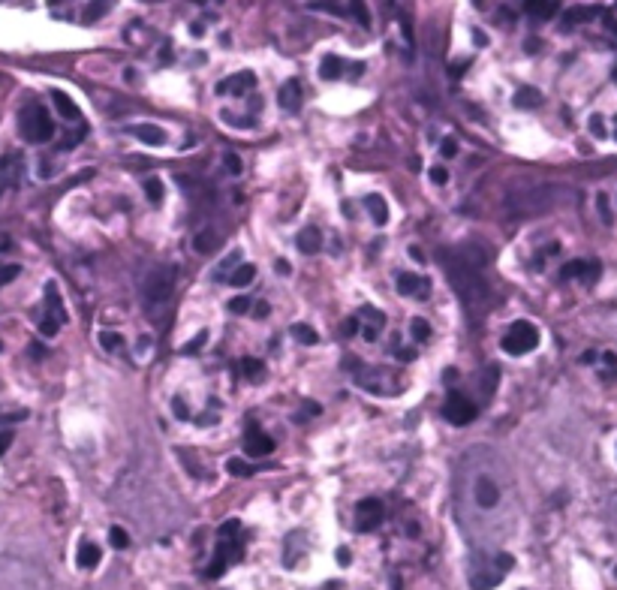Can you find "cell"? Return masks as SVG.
<instances>
[{
    "label": "cell",
    "mask_w": 617,
    "mask_h": 590,
    "mask_svg": "<svg viewBox=\"0 0 617 590\" xmlns=\"http://www.w3.org/2000/svg\"><path fill=\"white\" fill-rule=\"evenodd\" d=\"M16 157H4L0 160V196H4L7 190H10V184H13V175H16Z\"/></svg>",
    "instance_id": "4316f807"
},
{
    "label": "cell",
    "mask_w": 617,
    "mask_h": 590,
    "mask_svg": "<svg viewBox=\"0 0 617 590\" xmlns=\"http://www.w3.org/2000/svg\"><path fill=\"white\" fill-rule=\"evenodd\" d=\"M431 181H434V184H446V181H449L446 169H443V166H434V169H431Z\"/></svg>",
    "instance_id": "ee69618b"
},
{
    "label": "cell",
    "mask_w": 617,
    "mask_h": 590,
    "mask_svg": "<svg viewBox=\"0 0 617 590\" xmlns=\"http://www.w3.org/2000/svg\"><path fill=\"white\" fill-rule=\"evenodd\" d=\"M241 374L250 377V380H259V377L265 374V368H262L259 359H244V362H241Z\"/></svg>",
    "instance_id": "1f68e13d"
},
{
    "label": "cell",
    "mask_w": 617,
    "mask_h": 590,
    "mask_svg": "<svg viewBox=\"0 0 617 590\" xmlns=\"http://www.w3.org/2000/svg\"><path fill=\"white\" fill-rule=\"evenodd\" d=\"M247 308H250V299H244V295H238V299L229 302V311H232V314H247Z\"/></svg>",
    "instance_id": "ab89813d"
},
{
    "label": "cell",
    "mask_w": 617,
    "mask_h": 590,
    "mask_svg": "<svg viewBox=\"0 0 617 590\" xmlns=\"http://www.w3.org/2000/svg\"><path fill=\"white\" fill-rule=\"evenodd\" d=\"M172 413H175L178 419H190V410L184 407V401H181V398H175V401H172Z\"/></svg>",
    "instance_id": "7bdbcfd3"
},
{
    "label": "cell",
    "mask_w": 617,
    "mask_h": 590,
    "mask_svg": "<svg viewBox=\"0 0 617 590\" xmlns=\"http://www.w3.org/2000/svg\"><path fill=\"white\" fill-rule=\"evenodd\" d=\"M539 103H542V97H539L533 88L518 91V97H515V106H518V109H524V106H539Z\"/></svg>",
    "instance_id": "d6a6232c"
},
{
    "label": "cell",
    "mask_w": 617,
    "mask_h": 590,
    "mask_svg": "<svg viewBox=\"0 0 617 590\" xmlns=\"http://www.w3.org/2000/svg\"><path fill=\"white\" fill-rule=\"evenodd\" d=\"M443 268L449 274L452 289L458 292V299L476 314L488 308L491 299V286H488V253L476 244H461L455 250L443 253Z\"/></svg>",
    "instance_id": "7a4b0ae2"
},
{
    "label": "cell",
    "mask_w": 617,
    "mask_h": 590,
    "mask_svg": "<svg viewBox=\"0 0 617 590\" xmlns=\"http://www.w3.org/2000/svg\"><path fill=\"white\" fill-rule=\"evenodd\" d=\"M301 100H304V94H301V82H298V79H289V82L280 88V97H277L280 109H286V112H298V109H301Z\"/></svg>",
    "instance_id": "d6986e66"
},
{
    "label": "cell",
    "mask_w": 617,
    "mask_h": 590,
    "mask_svg": "<svg viewBox=\"0 0 617 590\" xmlns=\"http://www.w3.org/2000/svg\"><path fill=\"white\" fill-rule=\"evenodd\" d=\"M109 539H112V545H115V548H127V545H130V536H127L121 527H112Z\"/></svg>",
    "instance_id": "74e56055"
},
{
    "label": "cell",
    "mask_w": 617,
    "mask_h": 590,
    "mask_svg": "<svg viewBox=\"0 0 617 590\" xmlns=\"http://www.w3.org/2000/svg\"><path fill=\"white\" fill-rule=\"evenodd\" d=\"M599 274H602V268H599V262H593V259H575V262H566L563 271H560L563 280H581L584 286L596 283Z\"/></svg>",
    "instance_id": "4fadbf2b"
},
{
    "label": "cell",
    "mask_w": 617,
    "mask_h": 590,
    "mask_svg": "<svg viewBox=\"0 0 617 590\" xmlns=\"http://www.w3.org/2000/svg\"><path fill=\"white\" fill-rule=\"evenodd\" d=\"M608 518L617 527V494H611V500H608Z\"/></svg>",
    "instance_id": "f6af8a7d"
},
{
    "label": "cell",
    "mask_w": 617,
    "mask_h": 590,
    "mask_svg": "<svg viewBox=\"0 0 617 590\" xmlns=\"http://www.w3.org/2000/svg\"><path fill=\"white\" fill-rule=\"evenodd\" d=\"M0 590H52V578L28 557L0 554Z\"/></svg>",
    "instance_id": "3957f363"
},
{
    "label": "cell",
    "mask_w": 617,
    "mask_h": 590,
    "mask_svg": "<svg viewBox=\"0 0 617 590\" xmlns=\"http://www.w3.org/2000/svg\"><path fill=\"white\" fill-rule=\"evenodd\" d=\"M410 335H413V338H416L419 344H425V341L431 338V326H428V323H425L422 317H416V320L410 323Z\"/></svg>",
    "instance_id": "4dcf8cb0"
},
{
    "label": "cell",
    "mask_w": 617,
    "mask_h": 590,
    "mask_svg": "<svg viewBox=\"0 0 617 590\" xmlns=\"http://www.w3.org/2000/svg\"><path fill=\"white\" fill-rule=\"evenodd\" d=\"M202 344H205V332H202V335H199V338H196L193 344H187V347H184V353H196V350H199Z\"/></svg>",
    "instance_id": "bcb514c9"
},
{
    "label": "cell",
    "mask_w": 617,
    "mask_h": 590,
    "mask_svg": "<svg viewBox=\"0 0 617 590\" xmlns=\"http://www.w3.org/2000/svg\"><path fill=\"white\" fill-rule=\"evenodd\" d=\"M256 317H259V320H262V317H268V305H265V302H259V305H256Z\"/></svg>",
    "instance_id": "c3c4849f"
},
{
    "label": "cell",
    "mask_w": 617,
    "mask_h": 590,
    "mask_svg": "<svg viewBox=\"0 0 617 590\" xmlns=\"http://www.w3.org/2000/svg\"><path fill=\"white\" fill-rule=\"evenodd\" d=\"M127 133H130L133 139H139L142 145H151V148H160V145H166V142H169L166 130H163V127H157V124H130V127H127Z\"/></svg>",
    "instance_id": "e0dca14e"
},
{
    "label": "cell",
    "mask_w": 617,
    "mask_h": 590,
    "mask_svg": "<svg viewBox=\"0 0 617 590\" xmlns=\"http://www.w3.org/2000/svg\"><path fill=\"white\" fill-rule=\"evenodd\" d=\"M320 76H323L326 82H332V79H344V61L335 58V55H326V58H323V67H320Z\"/></svg>",
    "instance_id": "cb8c5ba5"
},
{
    "label": "cell",
    "mask_w": 617,
    "mask_h": 590,
    "mask_svg": "<svg viewBox=\"0 0 617 590\" xmlns=\"http://www.w3.org/2000/svg\"><path fill=\"white\" fill-rule=\"evenodd\" d=\"M64 326H67L64 299H61V292H58V283H55V280H49V283H46V295H43V320H40V335H43V338H55Z\"/></svg>",
    "instance_id": "ba28073f"
},
{
    "label": "cell",
    "mask_w": 617,
    "mask_h": 590,
    "mask_svg": "<svg viewBox=\"0 0 617 590\" xmlns=\"http://www.w3.org/2000/svg\"><path fill=\"white\" fill-rule=\"evenodd\" d=\"M455 518L479 548L509 536L515 524V479L491 446H470L461 455L455 467Z\"/></svg>",
    "instance_id": "6da1fadb"
},
{
    "label": "cell",
    "mask_w": 617,
    "mask_h": 590,
    "mask_svg": "<svg viewBox=\"0 0 617 590\" xmlns=\"http://www.w3.org/2000/svg\"><path fill=\"white\" fill-rule=\"evenodd\" d=\"M253 85H256V76L244 70V73H238V76L223 79V82L217 85V94H223V97H244V94L253 91Z\"/></svg>",
    "instance_id": "2e32d148"
},
{
    "label": "cell",
    "mask_w": 617,
    "mask_h": 590,
    "mask_svg": "<svg viewBox=\"0 0 617 590\" xmlns=\"http://www.w3.org/2000/svg\"><path fill=\"white\" fill-rule=\"evenodd\" d=\"M19 265H13V262H0V286H7L10 280H16L19 277Z\"/></svg>",
    "instance_id": "d590c367"
},
{
    "label": "cell",
    "mask_w": 617,
    "mask_h": 590,
    "mask_svg": "<svg viewBox=\"0 0 617 590\" xmlns=\"http://www.w3.org/2000/svg\"><path fill=\"white\" fill-rule=\"evenodd\" d=\"M226 172H229V175H241V157L226 154Z\"/></svg>",
    "instance_id": "60d3db41"
},
{
    "label": "cell",
    "mask_w": 617,
    "mask_h": 590,
    "mask_svg": "<svg viewBox=\"0 0 617 590\" xmlns=\"http://www.w3.org/2000/svg\"><path fill=\"white\" fill-rule=\"evenodd\" d=\"M614 79H617V73H614Z\"/></svg>",
    "instance_id": "f5cc1de1"
},
{
    "label": "cell",
    "mask_w": 617,
    "mask_h": 590,
    "mask_svg": "<svg viewBox=\"0 0 617 590\" xmlns=\"http://www.w3.org/2000/svg\"><path fill=\"white\" fill-rule=\"evenodd\" d=\"M238 265H241V253L235 250V253H229V259L214 271V280H226V271H229V268H238Z\"/></svg>",
    "instance_id": "836d02e7"
},
{
    "label": "cell",
    "mask_w": 617,
    "mask_h": 590,
    "mask_svg": "<svg viewBox=\"0 0 617 590\" xmlns=\"http://www.w3.org/2000/svg\"><path fill=\"white\" fill-rule=\"evenodd\" d=\"M359 332H362V338L368 341V344H374L377 338H380V332H383V326H386V314L383 311H377V308H371V305H365V308H359Z\"/></svg>",
    "instance_id": "5bb4252c"
},
{
    "label": "cell",
    "mask_w": 617,
    "mask_h": 590,
    "mask_svg": "<svg viewBox=\"0 0 617 590\" xmlns=\"http://www.w3.org/2000/svg\"><path fill=\"white\" fill-rule=\"evenodd\" d=\"M274 449V440L268 434H262L259 428H247L244 431V455L250 458H262Z\"/></svg>",
    "instance_id": "ac0fdd59"
},
{
    "label": "cell",
    "mask_w": 617,
    "mask_h": 590,
    "mask_svg": "<svg viewBox=\"0 0 617 590\" xmlns=\"http://www.w3.org/2000/svg\"><path fill=\"white\" fill-rule=\"evenodd\" d=\"M440 151H443V157H455L458 154V142L455 139H443Z\"/></svg>",
    "instance_id": "b9f144b4"
},
{
    "label": "cell",
    "mask_w": 617,
    "mask_h": 590,
    "mask_svg": "<svg viewBox=\"0 0 617 590\" xmlns=\"http://www.w3.org/2000/svg\"><path fill=\"white\" fill-rule=\"evenodd\" d=\"M19 133L31 145H43L55 136V121H52V115L46 112L43 103H28L19 112Z\"/></svg>",
    "instance_id": "52a82bcc"
},
{
    "label": "cell",
    "mask_w": 617,
    "mask_h": 590,
    "mask_svg": "<svg viewBox=\"0 0 617 590\" xmlns=\"http://www.w3.org/2000/svg\"><path fill=\"white\" fill-rule=\"evenodd\" d=\"M524 10H527V16H536V19H551L560 7H557V4H551V0H530V4H527Z\"/></svg>",
    "instance_id": "d4e9b609"
},
{
    "label": "cell",
    "mask_w": 617,
    "mask_h": 590,
    "mask_svg": "<svg viewBox=\"0 0 617 590\" xmlns=\"http://www.w3.org/2000/svg\"><path fill=\"white\" fill-rule=\"evenodd\" d=\"M443 416H446V422H452V425H470V422L479 416V404L470 401L467 395L455 392V395L446 398V404H443Z\"/></svg>",
    "instance_id": "8fae6325"
},
{
    "label": "cell",
    "mask_w": 617,
    "mask_h": 590,
    "mask_svg": "<svg viewBox=\"0 0 617 590\" xmlns=\"http://www.w3.org/2000/svg\"><path fill=\"white\" fill-rule=\"evenodd\" d=\"M13 440H16L13 428H0V455H7V449L13 446Z\"/></svg>",
    "instance_id": "f35d334b"
},
{
    "label": "cell",
    "mask_w": 617,
    "mask_h": 590,
    "mask_svg": "<svg viewBox=\"0 0 617 590\" xmlns=\"http://www.w3.org/2000/svg\"><path fill=\"white\" fill-rule=\"evenodd\" d=\"M590 130H593L596 136H602V121H596V118H593V121H590Z\"/></svg>",
    "instance_id": "f907efd6"
},
{
    "label": "cell",
    "mask_w": 617,
    "mask_h": 590,
    "mask_svg": "<svg viewBox=\"0 0 617 590\" xmlns=\"http://www.w3.org/2000/svg\"><path fill=\"white\" fill-rule=\"evenodd\" d=\"M52 103H55V109H58V115H61L64 121H70V124H79V121H82V109H79L64 91H52Z\"/></svg>",
    "instance_id": "ffe728a7"
},
{
    "label": "cell",
    "mask_w": 617,
    "mask_h": 590,
    "mask_svg": "<svg viewBox=\"0 0 617 590\" xmlns=\"http://www.w3.org/2000/svg\"><path fill=\"white\" fill-rule=\"evenodd\" d=\"M500 347L509 356H527V353H533L539 347V329L533 323H527V320H518V323H512L506 329Z\"/></svg>",
    "instance_id": "9c48e42d"
},
{
    "label": "cell",
    "mask_w": 617,
    "mask_h": 590,
    "mask_svg": "<svg viewBox=\"0 0 617 590\" xmlns=\"http://www.w3.org/2000/svg\"><path fill=\"white\" fill-rule=\"evenodd\" d=\"M226 470H229L232 476H250L256 467H250V464H247V461H241V458H232V461L226 464Z\"/></svg>",
    "instance_id": "8d00e7d4"
},
{
    "label": "cell",
    "mask_w": 617,
    "mask_h": 590,
    "mask_svg": "<svg viewBox=\"0 0 617 590\" xmlns=\"http://www.w3.org/2000/svg\"><path fill=\"white\" fill-rule=\"evenodd\" d=\"M100 344H103V350L115 353V350H121V347H124V338H121V335H115V332H103V335H100Z\"/></svg>",
    "instance_id": "e575fe53"
},
{
    "label": "cell",
    "mask_w": 617,
    "mask_h": 590,
    "mask_svg": "<svg viewBox=\"0 0 617 590\" xmlns=\"http://www.w3.org/2000/svg\"><path fill=\"white\" fill-rule=\"evenodd\" d=\"M175 280H178V271L175 265H154L145 277H142V302L148 308L151 317H157L169 299H172V292H175Z\"/></svg>",
    "instance_id": "8992f818"
},
{
    "label": "cell",
    "mask_w": 617,
    "mask_h": 590,
    "mask_svg": "<svg viewBox=\"0 0 617 590\" xmlns=\"http://www.w3.org/2000/svg\"><path fill=\"white\" fill-rule=\"evenodd\" d=\"M356 383H359L365 392H371V395H398L395 386L404 389L401 377H398L395 371H389V368H359V371H356Z\"/></svg>",
    "instance_id": "30bf717a"
},
{
    "label": "cell",
    "mask_w": 617,
    "mask_h": 590,
    "mask_svg": "<svg viewBox=\"0 0 617 590\" xmlns=\"http://www.w3.org/2000/svg\"><path fill=\"white\" fill-rule=\"evenodd\" d=\"M292 338H295L298 344H304V347H314V344L320 341V335H317L311 326H301V323L292 326Z\"/></svg>",
    "instance_id": "83f0119b"
},
{
    "label": "cell",
    "mask_w": 617,
    "mask_h": 590,
    "mask_svg": "<svg viewBox=\"0 0 617 590\" xmlns=\"http://www.w3.org/2000/svg\"><path fill=\"white\" fill-rule=\"evenodd\" d=\"M217 244H220V238H217L214 232H199V235L193 238V247H196L199 253H211Z\"/></svg>",
    "instance_id": "f546056e"
},
{
    "label": "cell",
    "mask_w": 617,
    "mask_h": 590,
    "mask_svg": "<svg viewBox=\"0 0 617 590\" xmlns=\"http://www.w3.org/2000/svg\"><path fill=\"white\" fill-rule=\"evenodd\" d=\"M365 208L371 211V220H374L377 226H383V223L389 220V205H386V199H383L380 193L365 196Z\"/></svg>",
    "instance_id": "603a6c76"
},
{
    "label": "cell",
    "mask_w": 617,
    "mask_h": 590,
    "mask_svg": "<svg viewBox=\"0 0 617 590\" xmlns=\"http://www.w3.org/2000/svg\"><path fill=\"white\" fill-rule=\"evenodd\" d=\"M515 566L509 551H476L470 560V590H494Z\"/></svg>",
    "instance_id": "277c9868"
},
{
    "label": "cell",
    "mask_w": 617,
    "mask_h": 590,
    "mask_svg": "<svg viewBox=\"0 0 617 590\" xmlns=\"http://www.w3.org/2000/svg\"><path fill=\"white\" fill-rule=\"evenodd\" d=\"M608 28H611V31H614V34H617V16H614V19H611V22H608Z\"/></svg>",
    "instance_id": "816d5d0a"
},
{
    "label": "cell",
    "mask_w": 617,
    "mask_h": 590,
    "mask_svg": "<svg viewBox=\"0 0 617 590\" xmlns=\"http://www.w3.org/2000/svg\"><path fill=\"white\" fill-rule=\"evenodd\" d=\"M100 560H103V551H100L97 542H82V545H79L76 563H79L82 569H94V566H100Z\"/></svg>",
    "instance_id": "7402d4cb"
},
{
    "label": "cell",
    "mask_w": 617,
    "mask_h": 590,
    "mask_svg": "<svg viewBox=\"0 0 617 590\" xmlns=\"http://www.w3.org/2000/svg\"><path fill=\"white\" fill-rule=\"evenodd\" d=\"M145 196H148V202H151V205H160V202H163V196H166L163 181H160V178H148V181H145Z\"/></svg>",
    "instance_id": "f1b7e54d"
},
{
    "label": "cell",
    "mask_w": 617,
    "mask_h": 590,
    "mask_svg": "<svg viewBox=\"0 0 617 590\" xmlns=\"http://www.w3.org/2000/svg\"><path fill=\"white\" fill-rule=\"evenodd\" d=\"M383 515H386V506H383V500H377V497H368V500H362V503L356 506V530H362V533H371V530H377V527L383 524Z\"/></svg>",
    "instance_id": "7c38bea8"
},
{
    "label": "cell",
    "mask_w": 617,
    "mask_h": 590,
    "mask_svg": "<svg viewBox=\"0 0 617 590\" xmlns=\"http://www.w3.org/2000/svg\"><path fill=\"white\" fill-rule=\"evenodd\" d=\"M100 13H106V7H88V19H97Z\"/></svg>",
    "instance_id": "7dc6e473"
},
{
    "label": "cell",
    "mask_w": 617,
    "mask_h": 590,
    "mask_svg": "<svg viewBox=\"0 0 617 590\" xmlns=\"http://www.w3.org/2000/svg\"><path fill=\"white\" fill-rule=\"evenodd\" d=\"M398 292L404 295V299H419L425 302L428 295H431V280H425L422 274H401L398 277Z\"/></svg>",
    "instance_id": "9a60e30c"
},
{
    "label": "cell",
    "mask_w": 617,
    "mask_h": 590,
    "mask_svg": "<svg viewBox=\"0 0 617 590\" xmlns=\"http://www.w3.org/2000/svg\"><path fill=\"white\" fill-rule=\"evenodd\" d=\"M298 250L301 253H320L323 250V232L317 226H307L298 235Z\"/></svg>",
    "instance_id": "44dd1931"
},
{
    "label": "cell",
    "mask_w": 617,
    "mask_h": 590,
    "mask_svg": "<svg viewBox=\"0 0 617 590\" xmlns=\"http://www.w3.org/2000/svg\"><path fill=\"white\" fill-rule=\"evenodd\" d=\"M244 557V530L238 521H226L217 530V542H214V557L205 569L208 578H220L232 563H238Z\"/></svg>",
    "instance_id": "5b68a950"
},
{
    "label": "cell",
    "mask_w": 617,
    "mask_h": 590,
    "mask_svg": "<svg viewBox=\"0 0 617 590\" xmlns=\"http://www.w3.org/2000/svg\"><path fill=\"white\" fill-rule=\"evenodd\" d=\"M253 277H256V268H253L250 262H241V265H238V268H235L226 280H229L232 286H250V283H253Z\"/></svg>",
    "instance_id": "484cf974"
},
{
    "label": "cell",
    "mask_w": 617,
    "mask_h": 590,
    "mask_svg": "<svg viewBox=\"0 0 617 590\" xmlns=\"http://www.w3.org/2000/svg\"><path fill=\"white\" fill-rule=\"evenodd\" d=\"M398 356H401V362H413V359H416V353H413V350H401Z\"/></svg>",
    "instance_id": "681fc988"
}]
</instances>
